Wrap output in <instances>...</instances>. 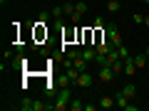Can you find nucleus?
I'll return each instance as SVG.
<instances>
[{"instance_id": "obj_10", "label": "nucleus", "mask_w": 149, "mask_h": 111, "mask_svg": "<svg viewBox=\"0 0 149 111\" xmlns=\"http://www.w3.org/2000/svg\"><path fill=\"white\" fill-rule=\"evenodd\" d=\"M117 59H122V57H119V52H117V47H114V49H112L109 54H107V64H109V67H112V64L117 62Z\"/></svg>"}, {"instance_id": "obj_26", "label": "nucleus", "mask_w": 149, "mask_h": 111, "mask_svg": "<svg viewBox=\"0 0 149 111\" xmlns=\"http://www.w3.org/2000/svg\"><path fill=\"white\" fill-rule=\"evenodd\" d=\"M147 69H149V62H147Z\"/></svg>"}, {"instance_id": "obj_6", "label": "nucleus", "mask_w": 149, "mask_h": 111, "mask_svg": "<svg viewBox=\"0 0 149 111\" xmlns=\"http://www.w3.org/2000/svg\"><path fill=\"white\" fill-rule=\"evenodd\" d=\"M137 62H134V57H127L124 59V74H127V77H134V74H137Z\"/></svg>"}, {"instance_id": "obj_15", "label": "nucleus", "mask_w": 149, "mask_h": 111, "mask_svg": "<svg viewBox=\"0 0 149 111\" xmlns=\"http://www.w3.org/2000/svg\"><path fill=\"white\" fill-rule=\"evenodd\" d=\"M74 10L80 12V15H85V12H87V3H85V0H77V3H74Z\"/></svg>"}, {"instance_id": "obj_16", "label": "nucleus", "mask_w": 149, "mask_h": 111, "mask_svg": "<svg viewBox=\"0 0 149 111\" xmlns=\"http://www.w3.org/2000/svg\"><path fill=\"white\" fill-rule=\"evenodd\" d=\"M52 17V12H47V10H42L40 15H37V20H40V25H47V20Z\"/></svg>"}, {"instance_id": "obj_2", "label": "nucleus", "mask_w": 149, "mask_h": 111, "mask_svg": "<svg viewBox=\"0 0 149 111\" xmlns=\"http://www.w3.org/2000/svg\"><path fill=\"white\" fill-rule=\"evenodd\" d=\"M104 37L112 42V47H119V45H122V35H119L117 25H107L104 27Z\"/></svg>"}, {"instance_id": "obj_21", "label": "nucleus", "mask_w": 149, "mask_h": 111, "mask_svg": "<svg viewBox=\"0 0 149 111\" xmlns=\"http://www.w3.org/2000/svg\"><path fill=\"white\" fill-rule=\"evenodd\" d=\"M70 20H72V22H80V20H82V15H80V12H77V10H74L72 15H70Z\"/></svg>"}, {"instance_id": "obj_1", "label": "nucleus", "mask_w": 149, "mask_h": 111, "mask_svg": "<svg viewBox=\"0 0 149 111\" xmlns=\"http://www.w3.org/2000/svg\"><path fill=\"white\" fill-rule=\"evenodd\" d=\"M70 101H72V91H70V86H62V89L57 91V101L52 104V111H65V109H70Z\"/></svg>"}, {"instance_id": "obj_23", "label": "nucleus", "mask_w": 149, "mask_h": 111, "mask_svg": "<svg viewBox=\"0 0 149 111\" xmlns=\"http://www.w3.org/2000/svg\"><path fill=\"white\" fill-rule=\"evenodd\" d=\"M62 3H77V0H62Z\"/></svg>"}, {"instance_id": "obj_5", "label": "nucleus", "mask_w": 149, "mask_h": 111, "mask_svg": "<svg viewBox=\"0 0 149 111\" xmlns=\"http://www.w3.org/2000/svg\"><path fill=\"white\" fill-rule=\"evenodd\" d=\"M74 84H77V86H82V89H90V86L95 84V77H92V74L85 69V72H82L80 77H77V82H74Z\"/></svg>"}, {"instance_id": "obj_4", "label": "nucleus", "mask_w": 149, "mask_h": 111, "mask_svg": "<svg viewBox=\"0 0 149 111\" xmlns=\"http://www.w3.org/2000/svg\"><path fill=\"white\" fill-rule=\"evenodd\" d=\"M114 101H117V106H119L122 111H137V109H139V106H134L132 101L122 94V91H117V94H114Z\"/></svg>"}, {"instance_id": "obj_20", "label": "nucleus", "mask_w": 149, "mask_h": 111, "mask_svg": "<svg viewBox=\"0 0 149 111\" xmlns=\"http://www.w3.org/2000/svg\"><path fill=\"white\" fill-rule=\"evenodd\" d=\"M132 20H134V22H139V25H144V15H142V12H134Z\"/></svg>"}, {"instance_id": "obj_3", "label": "nucleus", "mask_w": 149, "mask_h": 111, "mask_svg": "<svg viewBox=\"0 0 149 111\" xmlns=\"http://www.w3.org/2000/svg\"><path fill=\"white\" fill-rule=\"evenodd\" d=\"M97 77H100V82H104V84H112V82H114V77H117V72H114L109 64H102Z\"/></svg>"}, {"instance_id": "obj_9", "label": "nucleus", "mask_w": 149, "mask_h": 111, "mask_svg": "<svg viewBox=\"0 0 149 111\" xmlns=\"http://www.w3.org/2000/svg\"><path fill=\"white\" fill-rule=\"evenodd\" d=\"M107 10L109 12H119L122 10V3H119V0H109V3H107Z\"/></svg>"}, {"instance_id": "obj_24", "label": "nucleus", "mask_w": 149, "mask_h": 111, "mask_svg": "<svg viewBox=\"0 0 149 111\" xmlns=\"http://www.w3.org/2000/svg\"><path fill=\"white\" fill-rule=\"evenodd\" d=\"M142 3H144V5H149V0H142Z\"/></svg>"}, {"instance_id": "obj_19", "label": "nucleus", "mask_w": 149, "mask_h": 111, "mask_svg": "<svg viewBox=\"0 0 149 111\" xmlns=\"http://www.w3.org/2000/svg\"><path fill=\"white\" fill-rule=\"evenodd\" d=\"M117 52H119V57H122V59H127V57H129V52H127V47H124V45H119Z\"/></svg>"}, {"instance_id": "obj_13", "label": "nucleus", "mask_w": 149, "mask_h": 111, "mask_svg": "<svg viewBox=\"0 0 149 111\" xmlns=\"http://www.w3.org/2000/svg\"><path fill=\"white\" fill-rule=\"evenodd\" d=\"M50 12H52V17H55V20H60V17L65 15V5H55Z\"/></svg>"}, {"instance_id": "obj_12", "label": "nucleus", "mask_w": 149, "mask_h": 111, "mask_svg": "<svg viewBox=\"0 0 149 111\" xmlns=\"http://www.w3.org/2000/svg\"><path fill=\"white\" fill-rule=\"evenodd\" d=\"M134 62H137L139 69H144V67H147V62H149V57H147V54H137V57H134Z\"/></svg>"}, {"instance_id": "obj_14", "label": "nucleus", "mask_w": 149, "mask_h": 111, "mask_svg": "<svg viewBox=\"0 0 149 111\" xmlns=\"http://www.w3.org/2000/svg\"><path fill=\"white\" fill-rule=\"evenodd\" d=\"M32 104H35V99H27V96H25V99L20 101V109L22 111H32Z\"/></svg>"}, {"instance_id": "obj_25", "label": "nucleus", "mask_w": 149, "mask_h": 111, "mask_svg": "<svg viewBox=\"0 0 149 111\" xmlns=\"http://www.w3.org/2000/svg\"><path fill=\"white\" fill-rule=\"evenodd\" d=\"M144 54H147V57H149V47H147V52H144Z\"/></svg>"}, {"instance_id": "obj_18", "label": "nucleus", "mask_w": 149, "mask_h": 111, "mask_svg": "<svg viewBox=\"0 0 149 111\" xmlns=\"http://www.w3.org/2000/svg\"><path fill=\"white\" fill-rule=\"evenodd\" d=\"M65 5V15H72L74 12V3H62Z\"/></svg>"}, {"instance_id": "obj_22", "label": "nucleus", "mask_w": 149, "mask_h": 111, "mask_svg": "<svg viewBox=\"0 0 149 111\" xmlns=\"http://www.w3.org/2000/svg\"><path fill=\"white\" fill-rule=\"evenodd\" d=\"M144 27H149V15H147V17H144Z\"/></svg>"}, {"instance_id": "obj_7", "label": "nucleus", "mask_w": 149, "mask_h": 111, "mask_svg": "<svg viewBox=\"0 0 149 111\" xmlns=\"http://www.w3.org/2000/svg\"><path fill=\"white\" fill-rule=\"evenodd\" d=\"M119 91H122V94L127 96L129 101H134V99H137V86H134V84H124V89H119Z\"/></svg>"}, {"instance_id": "obj_17", "label": "nucleus", "mask_w": 149, "mask_h": 111, "mask_svg": "<svg viewBox=\"0 0 149 111\" xmlns=\"http://www.w3.org/2000/svg\"><path fill=\"white\" fill-rule=\"evenodd\" d=\"M70 109H72V111H82V109H85V104H82L80 99H72V101H70Z\"/></svg>"}, {"instance_id": "obj_11", "label": "nucleus", "mask_w": 149, "mask_h": 111, "mask_svg": "<svg viewBox=\"0 0 149 111\" xmlns=\"http://www.w3.org/2000/svg\"><path fill=\"white\" fill-rule=\"evenodd\" d=\"M74 67L80 69V72H85V69H87V59H85V57H82V52H80V57L74 59Z\"/></svg>"}, {"instance_id": "obj_8", "label": "nucleus", "mask_w": 149, "mask_h": 111, "mask_svg": "<svg viewBox=\"0 0 149 111\" xmlns=\"http://www.w3.org/2000/svg\"><path fill=\"white\" fill-rule=\"evenodd\" d=\"M112 106H117V101L112 99V96H102L100 99V109H112Z\"/></svg>"}]
</instances>
